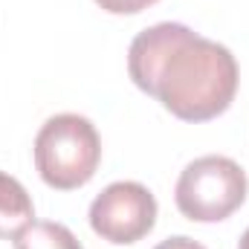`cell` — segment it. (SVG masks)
<instances>
[{"mask_svg":"<svg viewBox=\"0 0 249 249\" xmlns=\"http://www.w3.org/2000/svg\"><path fill=\"white\" fill-rule=\"evenodd\" d=\"M238 61L229 47L188 29L154 78L162 107L183 122H209L229 110L238 93Z\"/></svg>","mask_w":249,"mask_h":249,"instance_id":"obj_1","label":"cell"},{"mask_svg":"<svg viewBox=\"0 0 249 249\" xmlns=\"http://www.w3.org/2000/svg\"><path fill=\"white\" fill-rule=\"evenodd\" d=\"M102 162V139L96 124L78 113L47 119L35 136V168L47 186L58 191L87 186Z\"/></svg>","mask_w":249,"mask_h":249,"instance_id":"obj_2","label":"cell"},{"mask_svg":"<svg viewBox=\"0 0 249 249\" xmlns=\"http://www.w3.org/2000/svg\"><path fill=\"white\" fill-rule=\"evenodd\" d=\"M247 171L229 157H200L188 162L177 180L174 200L180 214L197 223H217L247 200Z\"/></svg>","mask_w":249,"mask_h":249,"instance_id":"obj_3","label":"cell"},{"mask_svg":"<svg viewBox=\"0 0 249 249\" xmlns=\"http://www.w3.org/2000/svg\"><path fill=\"white\" fill-rule=\"evenodd\" d=\"M157 223V200L142 183H110L90 203V226L107 244H136Z\"/></svg>","mask_w":249,"mask_h":249,"instance_id":"obj_4","label":"cell"},{"mask_svg":"<svg viewBox=\"0 0 249 249\" xmlns=\"http://www.w3.org/2000/svg\"><path fill=\"white\" fill-rule=\"evenodd\" d=\"M188 32L186 23H157L145 32H139L130 41L127 50V72L133 78V84L139 90H145L148 96L154 93V78L160 72V67L165 61V55L177 47V41Z\"/></svg>","mask_w":249,"mask_h":249,"instance_id":"obj_5","label":"cell"},{"mask_svg":"<svg viewBox=\"0 0 249 249\" xmlns=\"http://www.w3.org/2000/svg\"><path fill=\"white\" fill-rule=\"evenodd\" d=\"M35 220V206L29 191L15 177L0 171V241L18 238Z\"/></svg>","mask_w":249,"mask_h":249,"instance_id":"obj_6","label":"cell"},{"mask_svg":"<svg viewBox=\"0 0 249 249\" xmlns=\"http://www.w3.org/2000/svg\"><path fill=\"white\" fill-rule=\"evenodd\" d=\"M15 249H84V247H81V241L64 223L32 220L15 238Z\"/></svg>","mask_w":249,"mask_h":249,"instance_id":"obj_7","label":"cell"},{"mask_svg":"<svg viewBox=\"0 0 249 249\" xmlns=\"http://www.w3.org/2000/svg\"><path fill=\"white\" fill-rule=\"evenodd\" d=\"M96 3L110 15H136V12L154 6L157 0H96Z\"/></svg>","mask_w":249,"mask_h":249,"instance_id":"obj_8","label":"cell"},{"mask_svg":"<svg viewBox=\"0 0 249 249\" xmlns=\"http://www.w3.org/2000/svg\"><path fill=\"white\" fill-rule=\"evenodd\" d=\"M154 249H206L203 244H197L194 238H188V235H174V238H168V241H162L160 247Z\"/></svg>","mask_w":249,"mask_h":249,"instance_id":"obj_9","label":"cell"},{"mask_svg":"<svg viewBox=\"0 0 249 249\" xmlns=\"http://www.w3.org/2000/svg\"><path fill=\"white\" fill-rule=\"evenodd\" d=\"M238 249H249V229L244 232V238H241V244H238Z\"/></svg>","mask_w":249,"mask_h":249,"instance_id":"obj_10","label":"cell"}]
</instances>
